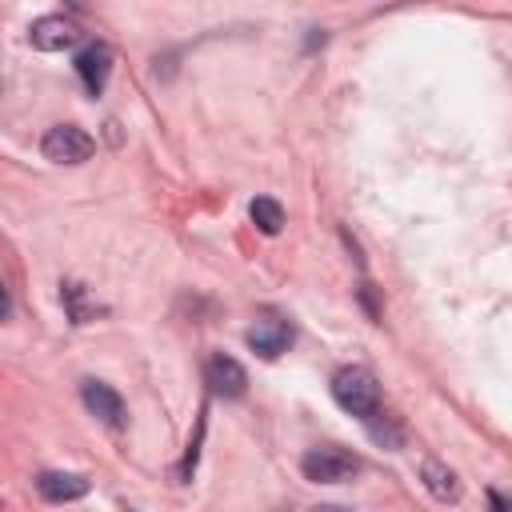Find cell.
<instances>
[{
	"label": "cell",
	"instance_id": "8fae6325",
	"mask_svg": "<svg viewBox=\"0 0 512 512\" xmlns=\"http://www.w3.org/2000/svg\"><path fill=\"white\" fill-rule=\"evenodd\" d=\"M248 216L256 220V228H260L264 236H276V232L284 228V208H280L276 200H268V196H256V200L248 204Z\"/></svg>",
	"mask_w": 512,
	"mask_h": 512
},
{
	"label": "cell",
	"instance_id": "4fadbf2b",
	"mask_svg": "<svg viewBox=\"0 0 512 512\" xmlns=\"http://www.w3.org/2000/svg\"><path fill=\"white\" fill-rule=\"evenodd\" d=\"M488 504H492V512H512V500H504V496H500L496 488L488 492Z\"/></svg>",
	"mask_w": 512,
	"mask_h": 512
},
{
	"label": "cell",
	"instance_id": "30bf717a",
	"mask_svg": "<svg viewBox=\"0 0 512 512\" xmlns=\"http://www.w3.org/2000/svg\"><path fill=\"white\" fill-rule=\"evenodd\" d=\"M420 480H424V488H428L440 504H456V500H460V480H456V472H452L448 464L424 460V464H420Z\"/></svg>",
	"mask_w": 512,
	"mask_h": 512
},
{
	"label": "cell",
	"instance_id": "5bb4252c",
	"mask_svg": "<svg viewBox=\"0 0 512 512\" xmlns=\"http://www.w3.org/2000/svg\"><path fill=\"white\" fill-rule=\"evenodd\" d=\"M320 512H340V508H320Z\"/></svg>",
	"mask_w": 512,
	"mask_h": 512
},
{
	"label": "cell",
	"instance_id": "7a4b0ae2",
	"mask_svg": "<svg viewBox=\"0 0 512 512\" xmlns=\"http://www.w3.org/2000/svg\"><path fill=\"white\" fill-rule=\"evenodd\" d=\"M300 472L312 484H344V480H352L360 472V456L348 452V448H336V444H320V448L304 452Z\"/></svg>",
	"mask_w": 512,
	"mask_h": 512
},
{
	"label": "cell",
	"instance_id": "3957f363",
	"mask_svg": "<svg viewBox=\"0 0 512 512\" xmlns=\"http://www.w3.org/2000/svg\"><path fill=\"white\" fill-rule=\"evenodd\" d=\"M40 152H44V160H52V164H84V160L96 152V140H92L84 128H76V124H56V128L44 132Z\"/></svg>",
	"mask_w": 512,
	"mask_h": 512
},
{
	"label": "cell",
	"instance_id": "5b68a950",
	"mask_svg": "<svg viewBox=\"0 0 512 512\" xmlns=\"http://www.w3.org/2000/svg\"><path fill=\"white\" fill-rule=\"evenodd\" d=\"M28 40L40 52H64V48H72L80 40V24L72 16H40V20H32Z\"/></svg>",
	"mask_w": 512,
	"mask_h": 512
},
{
	"label": "cell",
	"instance_id": "8992f818",
	"mask_svg": "<svg viewBox=\"0 0 512 512\" xmlns=\"http://www.w3.org/2000/svg\"><path fill=\"white\" fill-rule=\"evenodd\" d=\"M76 76H80V84H84L88 96H100L104 84H108V76H112V48L104 40L84 44L80 56H76Z\"/></svg>",
	"mask_w": 512,
	"mask_h": 512
},
{
	"label": "cell",
	"instance_id": "277c9868",
	"mask_svg": "<svg viewBox=\"0 0 512 512\" xmlns=\"http://www.w3.org/2000/svg\"><path fill=\"white\" fill-rule=\"evenodd\" d=\"M204 384H208V392L220 396V400H240L244 388H248V372H244L232 356L216 352V356H208V364H204Z\"/></svg>",
	"mask_w": 512,
	"mask_h": 512
},
{
	"label": "cell",
	"instance_id": "7c38bea8",
	"mask_svg": "<svg viewBox=\"0 0 512 512\" xmlns=\"http://www.w3.org/2000/svg\"><path fill=\"white\" fill-rule=\"evenodd\" d=\"M64 304H68V312H72L76 324H88L96 316L92 308H84V288L80 284H64Z\"/></svg>",
	"mask_w": 512,
	"mask_h": 512
},
{
	"label": "cell",
	"instance_id": "9c48e42d",
	"mask_svg": "<svg viewBox=\"0 0 512 512\" xmlns=\"http://www.w3.org/2000/svg\"><path fill=\"white\" fill-rule=\"evenodd\" d=\"M88 476L80 472H40L36 476V492L48 500V504H68V500H80L88 496Z\"/></svg>",
	"mask_w": 512,
	"mask_h": 512
},
{
	"label": "cell",
	"instance_id": "52a82bcc",
	"mask_svg": "<svg viewBox=\"0 0 512 512\" xmlns=\"http://www.w3.org/2000/svg\"><path fill=\"white\" fill-rule=\"evenodd\" d=\"M248 348L256 352V356H264V360H276L288 344H292V324L288 320H280V316H260L252 328H248Z\"/></svg>",
	"mask_w": 512,
	"mask_h": 512
},
{
	"label": "cell",
	"instance_id": "6da1fadb",
	"mask_svg": "<svg viewBox=\"0 0 512 512\" xmlns=\"http://www.w3.org/2000/svg\"><path fill=\"white\" fill-rule=\"evenodd\" d=\"M332 400L348 412V416H360V420H372L380 412V384L368 368L360 364H348L332 376Z\"/></svg>",
	"mask_w": 512,
	"mask_h": 512
},
{
	"label": "cell",
	"instance_id": "ba28073f",
	"mask_svg": "<svg viewBox=\"0 0 512 512\" xmlns=\"http://www.w3.org/2000/svg\"><path fill=\"white\" fill-rule=\"evenodd\" d=\"M80 400L108 428H124V400H120V392L112 384H104V380H80Z\"/></svg>",
	"mask_w": 512,
	"mask_h": 512
}]
</instances>
